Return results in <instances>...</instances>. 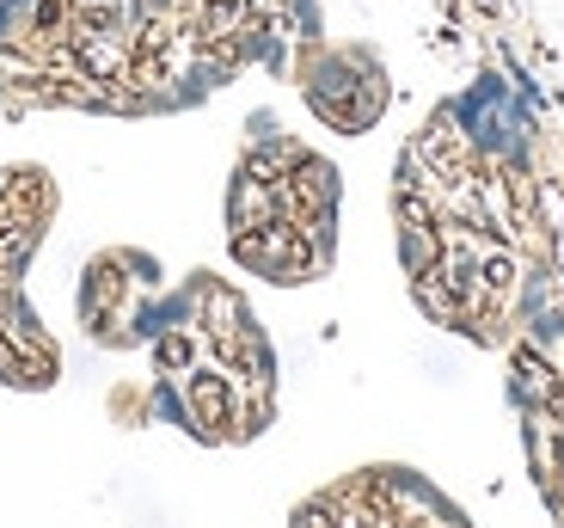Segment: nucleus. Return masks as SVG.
Here are the masks:
<instances>
[{"instance_id":"nucleus-2","label":"nucleus","mask_w":564,"mask_h":528,"mask_svg":"<svg viewBox=\"0 0 564 528\" xmlns=\"http://www.w3.org/2000/svg\"><path fill=\"white\" fill-rule=\"evenodd\" d=\"M154 289H160L154 258H141V252L93 258L86 265V283H80V326L99 344H141L154 332V314H160Z\"/></svg>"},{"instance_id":"nucleus-3","label":"nucleus","mask_w":564,"mask_h":528,"mask_svg":"<svg viewBox=\"0 0 564 528\" xmlns=\"http://www.w3.org/2000/svg\"><path fill=\"white\" fill-rule=\"evenodd\" d=\"M301 93H307L313 111L332 129H344V136L368 129L387 111V74H381V62H375V50H356V43L350 50L313 43V56L301 62Z\"/></svg>"},{"instance_id":"nucleus-1","label":"nucleus","mask_w":564,"mask_h":528,"mask_svg":"<svg viewBox=\"0 0 564 528\" xmlns=\"http://www.w3.org/2000/svg\"><path fill=\"white\" fill-rule=\"evenodd\" d=\"M56 215V185L37 166L0 172V381L7 387H50L56 381V338L37 326L25 301V265L43 228Z\"/></svg>"}]
</instances>
